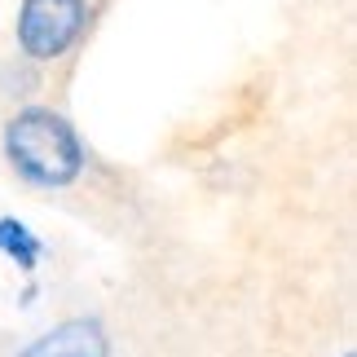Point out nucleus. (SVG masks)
<instances>
[{
    "instance_id": "1",
    "label": "nucleus",
    "mask_w": 357,
    "mask_h": 357,
    "mask_svg": "<svg viewBox=\"0 0 357 357\" xmlns=\"http://www.w3.org/2000/svg\"><path fill=\"white\" fill-rule=\"evenodd\" d=\"M5 159L13 163V172L22 181L45 190H62L84 172L79 132L53 106H22L5 123Z\"/></svg>"
},
{
    "instance_id": "2",
    "label": "nucleus",
    "mask_w": 357,
    "mask_h": 357,
    "mask_svg": "<svg viewBox=\"0 0 357 357\" xmlns=\"http://www.w3.org/2000/svg\"><path fill=\"white\" fill-rule=\"evenodd\" d=\"M84 26H89V0H22L13 36H18L26 62H53L66 49H75Z\"/></svg>"
},
{
    "instance_id": "3",
    "label": "nucleus",
    "mask_w": 357,
    "mask_h": 357,
    "mask_svg": "<svg viewBox=\"0 0 357 357\" xmlns=\"http://www.w3.org/2000/svg\"><path fill=\"white\" fill-rule=\"evenodd\" d=\"M18 357H111V340L98 318H71L31 340Z\"/></svg>"
},
{
    "instance_id": "4",
    "label": "nucleus",
    "mask_w": 357,
    "mask_h": 357,
    "mask_svg": "<svg viewBox=\"0 0 357 357\" xmlns=\"http://www.w3.org/2000/svg\"><path fill=\"white\" fill-rule=\"evenodd\" d=\"M0 252H5L22 273H31L45 256V243L31 234V225L18 221V216H0Z\"/></svg>"
},
{
    "instance_id": "5",
    "label": "nucleus",
    "mask_w": 357,
    "mask_h": 357,
    "mask_svg": "<svg viewBox=\"0 0 357 357\" xmlns=\"http://www.w3.org/2000/svg\"><path fill=\"white\" fill-rule=\"evenodd\" d=\"M344 357H353V353H344Z\"/></svg>"
}]
</instances>
